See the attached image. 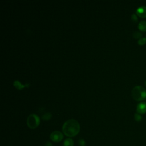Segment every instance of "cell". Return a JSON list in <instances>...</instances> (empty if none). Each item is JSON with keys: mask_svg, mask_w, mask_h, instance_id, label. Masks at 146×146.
I'll use <instances>...</instances> for the list:
<instances>
[{"mask_svg": "<svg viewBox=\"0 0 146 146\" xmlns=\"http://www.w3.org/2000/svg\"><path fill=\"white\" fill-rule=\"evenodd\" d=\"M62 131L66 136L74 137L79 132L80 125L76 120L74 119H69L63 124Z\"/></svg>", "mask_w": 146, "mask_h": 146, "instance_id": "1", "label": "cell"}, {"mask_svg": "<svg viewBox=\"0 0 146 146\" xmlns=\"http://www.w3.org/2000/svg\"><path fill=\"white\" fill-rule=\"evenodd\" d=\"M131 94L132 98L135 100H143L146 98V90L141 86H137L133 87Z\"/></svg>", "mask_w": 146, "mask_h": 146, "instance_id": "2", "label": "cell"}, {"mask_svg": "<svg viewBox=\"0 0 146 146\" xmlns=\"http://www.w3.org/2000/svg\"><path fill=\"white\" fill-rule=\"evenodd\" d=\"M40 123L39 117L35 113L30 114L27 119V125L31 129L36 128Z\"/></svg>", "mask_w": 146, "mask_h": 146, "instance_id": "3", "label": "cell"}, {"mask_svg": "<svg viewBox=\"0 0 146 146\" xmlns=\"http://www.w3.org/2000/svg\"><path fill=\"white\" fill-rule=\"evenodd\" d=\"M50 139L51 140L54 141V142H59L62 140L63 138V133L58 131H53L51 134H50Z\"/></svg>", "mask_w": 146, "mask_h": 146, "instance_id": "4", "label": "cell"}, {"mask_svg": "<svg viewBox=\"0 0 146 146\" xmlns=\"http://www.w3.org/2000/svg\"><path fill=\"white\" fill-rule=\"evenodd\" d=\"M137 113L139 114H144L146 112V103L141 102L137 104L136 107Z\"/></svg>", "mask_w": 146, "mask_h": 146, "instance_id": "5", "label": "cell"}, {"mask_svg": "<svg viewBox=\"0 0 146 146\" xmlns=\"http://www.w3.org/2000/svg\"><path fill=\"white\" fill-rule=\"evenodd\" d=\"M136 14L140 18L146 17V6H143L137 8L136 11Z\"/></svg>", "mask_w": 146, "mask_h": 146, "instance_id": "6", "label": "cell"}, {"mask_svg": "<svg viewBox=\"0 0 146 146\" xmlns=\"http://www.w3.org/2000/svg\"><path fill=\"white\" fill-rule=\"evenodd\" d=\"M138 28L141 31H146V21H140L138 25Z\"/></svg>", "mask_w": 146, "mask_h": 146, "instance_id": "7", "label": "cell"}, {"mask_svg": "<svg viewBox=\"0 0 146 146\" xmlns=\"http://www.w3.org/2000/svg\"><path fill=\"white\" fill-rule=\"evenodd\" d=\"M13 84H14V86H15V87L16 88L18 89V90H21V89H22L23 87H25V86H28L29 85V84H25V85H22V84L21 83V82H20L19 81H18V80H15V81H14Z\"/></svg>", "mask_w": 146, "mask_h": 146, "instance_id": "8", "label": "cell"}, {"mask_svg": "<svg viewBox=\"0 0 146 146\" xmlns=\"http://www.w3.org/2000/svg\"><path fill=\"white\" fill-rule=\"evenodd\" d=\"M63 146H74V141L72 139L68 138L64 140Z\"/></svg>", "mask_w": 146, "mask_h": 146, "instance_id": "9", "label": "cell"}, {"mask_svg": "<svg viewBox=\"0 0 146 146\" xmlns=\"http://www.w3.org/2000/svg\"><path fill=\"white\" fill-rule=\"evenodd\" d=\"M51 117V114L50 112H47V113L43 114L42 116V119L44 120H48L50 119Z\"/></svg>", "mask_w": 146, "mask_h": 146, "instance_id": "10", "label": "cell"}, {"mask_svg": "<svg viewBox=\"0 0 146 146\" xmlns=\"http://www.w3.org/2000/svg\"><path fill=\"white\" fill-rule=\"evenodd\" d=\"M142 33L139 32V31H135L133 33V38H135V39H140L142 38Z\"/></svg>", "mask_w": 146, "mask_h": 146, "instance_id": "11", "label": "cell"}, {"mask_svg": "<svg viewBox=\"0 0 146 146\" xmlns=\"http://www.w3.org/2000/svg\"><path fill=\"white\" fill-rule=\"evenodd\" d=\"M138 44L140 45V46H143L144 44H145L146 43V38H143L142 37L141 38H140L138 42H137Z\"/></svg>", "mask_w": 146, "mask_h": 146, "instance_id": "12", "label": "cell"}, {"mask_svg": "<svg viewBox=\"0 0 146 146\" xmlns=\"http://www.w3.org/2000/svg\"><path fill=\"white\" fill-rule=\"evenodd\" d=\"M134 118H135V120H136L137 121H140L141 120L142 117H141V116L139 113H136L134 115Z\"/></svg>", "mask_w": 146, "mask_h": 146, "instance_id": "13", "label": "cell"}, {"mask_svg": "<svg viewBox=\"0 0 146 146\" xmlns=\"http://www.w3.org/2000/svg\"><path fill=\"white\" fill-rule=\"evenodd\" d=\"M79 144L80 146H85L86 145V141L83 139H80L79 140Z\"/></svg>", "mask_w": 146, "mask_h": 146, "instance_id": "14", "label": "cell"}, {"mask_svg": "<svg viewBox=\"0 0 146 146\" xmlns=\"http://www.w3.org/2000/svg\"><path fill=\"white\" fill-rule=\"evenodd\" d=\"M131 19L132 20L133 22H134L135 23L137 21V17L136 16V15L135 14H132L131 15Z\"/></svg>", "mask_w": 146, "mask_h": 146, "instance_id": "15", "label": "cell"}, {"mask_svg": "<svg viewBox=\"0 0 146 146\" xmlns=\"http://www.w3.org/2000/svg\"><path fill=\"white\" fill-rule=\"evenodd\" d=\"M44 146H52V144L51 143H50V141H47V142L45 144Z\"/></svg>", "mask_w": 146, "mask_h": 146, "instance_id": "16", "label": "cell"}, {"mask_svg": "<svg viewBox=\"0 0 146 146\" xmlns=\"http://www.w3.org/2000/svg\"><path fill=\"white\" fill-rule=\"evenodd\" d=\"M145 87H146V81L145 82Z\"/></svg>", "mask_w": 146, "mask_h": 146, "instance_id": "17", "label": "cell"}]
</instances>
